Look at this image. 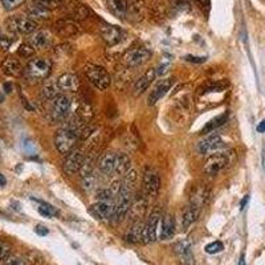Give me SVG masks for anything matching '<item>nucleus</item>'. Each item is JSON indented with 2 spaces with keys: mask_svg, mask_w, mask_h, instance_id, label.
<instances>
[{
  "mask_svg": "<svg viewBox=\"0 0 265 265\" xmlns=\"http://www.w3.org/2000/svg\"><path fill=\"white\" fill-rule=\"evenodd\" d=\"M51 70H52V61L45 57H36L27 64L24 74L32 83H39L48 79Z\"/></svg>",
  "mask_w": 265,
  "mask_h": 265,
  "instance_id": "obj_1",
  "label": "nucleus"
},
{
  "mask_svg": "<svg viewBox=\"0 0 265 265\" xmlns=\"http://www.w3.org/2000/svg\"><path fill=\"white\" fill-rule=\"evenodd\" d=\"M80 141V137L77 131L73 127L66 125V126L60 127L55 134V147L60 154L66 155L70 151H73L76 145Z\"/></svg>",
  "mask_w": 265,
  "mask_h": 265,
  "instance_id": "obj_2",
  "label": "nucleus"
},
{
  "mask_svg": "<svg viewBox=\"0 0 265 265\" xmlns=\"http://www.w3.org/2000/svg\"><path fill=\"white\" fill-rule=\"evenodd\" d=\"M84 73L87 76V79L100 90L108 89L112 84L110 74L108 73V70L105 69L104 66L96 65V64H88L84 69Z\"/></svg>",
  "mask_w": 265,
  "mask_h": 265,
  "instance_id": "obj_3",
  "label": "nucleus"
},
{
  "mask_svg": "<svg viewBox=\"0 0 265 265\" xmlns=\"http://www.w3.org/2000/svg\"><path fill=\"white\" fill-rule=\"evenodd\" d=\"M7 28L12 33H19V35H30L33 33L37 28V23L32 20L28 16H12L7 20Z\"/></svg>",
  "mask_w": 265,
  "mask_h": 265,
  "instance_id": "obj_4",
  "label": "nucleus"
},
{
  "mask_svg": "<svg viewBox=\"0 0 265 265\" xmlns=\"http://www.w3.org/2000/svg\"><path fill=\"white\" fill-rule=\"evenodd\" d=\"M151 52L145 47L138 48H131L122 56V64L127 68H137V66L144 65L146 61L150 60Z\"/></svg>",
  "mask_w": 265,
  "mask_h": 265,
  "instance_id": "obj_5",
  "label": "nucleus"
},
{
  "mask_svg": "<svg viewBox=\"0 0 265 265\" xmlns=\"http://www.w3.org/2000/svg\"><path fill=\"white\" fill-rule=\"evenodd\" d=\"M72 108V98L65 93H61L52 100V119L55 122L64 121L69 116Z\"/></svg>",
  "mask_w": 265,
  "mask_h": 265,
  "instance_id": "obj_6",
  "label": "nucleus"
},
{
  "mask_svg": "<svg viewBox=\"0 0 265 265\" xmlns=\"http://www.w3.org/2000/svg\"><path fill=\"white\" fill-rule=\"evenodd\" d=\"M133 199H131V190H127L125 187H121V191L116 198V208H114L113 220L121 222L123 217L126 216L130 208Z\"/></svg>",
  "mask_w": 265,
  "mask_h": 265,
  "instance_id": "obj_7",
  "label": "nucleus"
},
{
  "mask_svg": "<svg viewBox=\"0 0 265 265\" xmlns=\"http://www.w3.org/2000/svg\"><path fill=\"white\" fill-rule=\"evenodd\" d=\"M230 163V157L227 152H217V154H212L211 157L205 163V174L209 175V177H215L223 169H226L227 165Z\"/></svg>",
  "mask_w": 265,
  "mask_h": 265,
  "instance_id": "obj_8",
  "label": "nucleus"
},
{
  "mask_svg": "<svg viewBox=\"0 0 265 265\" xmlns=\"http://www.w3.org/2000/svg\"><path fill=\"white\" fill-rule=\"evenodd\" d=\"M84 162H85V155L81 150H73L66 155L64 165H62V170L64 173L68 175H73L76 173H79L81 167H83Z\"/></svg>",
  "mask_w": 265,
  "mask_h": 265,
  "instance_id": "obj_9",
  "label": "nucleus"
},
{
  "mask_svg": "<svg viewBox=\"0 0 265 265\" xmlns=\"http://www.w3.org/2000/svg\"><path fill=\"white\" fill-rule=\"evenodd\" d=\"M161 188V177L155 170L146 169L144 173V190L150 198H155Z\"/></svg>",
  "mask_w": 265,
  "mask_h": 265,
  "instance_id": "obj_10",
  "label": "nucleus"
},
{
  "mask_svg": "<svg viewBox=\"0 0 265 265\" xmlns=\"http://www.w3.org/2000/svg\"><path fill=\"white\" fill-rule=\"evenodd\" d=\"M175 255L178 257L180 265H195V257L192 253L191 243L188 240H182L175 244Z\"/></svg>",
  "mask_w": 265,
  "mask_h": 265,
  "instance_id": "obj_11",
  "label": "nucleus"
},
{
  "mask_svg": "<svg viewBox=\"0 0 265 265\" xmlns=\"http://www.w3.org/2000/svg\"><path fill=\"white\" fill-rule=\"evenodd\" d=\"M53 30L56 32L57 36L61 37H73L77 33H80V27L74 20L70 19H62L53 24Z\"/></svg>",
  "mask_w": 265,
  "mask_h": 265,
  "instance_id": "obj_12",
  "label": "nucleus"
},
{
  "mask_svg": "<svg viewBox=\"0 0 265 265\" xmlns=\"http://www.w3.org/2000/svg\"><path fill=\"white\" fill-rule=\"evenodd\" d=\"M60 91L64 93H76L80 89V80L74 73H64L56 80Z\"/></svg>",
  "mask_w": 265,
  "mask_h": 265,
  "instance_id": "obj_13",
  "label": "nucleus"
},
{
  "mask_svg": "<svg viewBox=\"0 0 265 265\" xmlns=\"http://www.w3.org/2000/svg\"><path fill=\"white\" fill-rule=\"evenodd\" d=\"M116 202L114 200H97V203L91 206L90 212H93L98 219H113Z\"/></svg>",
  "mask_w": 265,
  "mask_h": 265,
  "instance_id": "obj_14",
  "label": "nucleus"
},
{
  "mask_svg": "<svg viewBox=\"0 0 265 265\" xmlns=\"http://www.w3.org/2000/svg\"><path fill=\"white\" fill-rule=\"evenodd\" d=\"M81 186L87 192H90L96 186V174L89 159H85L83 167H81Z\"/></svg>",
  "mask_w": 265,
  "mask_h": 265,
  "instance_id": "obj_15",
  "label": "nucleus"
},
{
  "mask_svg": "<svg viewBox=\"0 0 265 265\" xmlns=\"http://www.w3.org/2000/svg\"><path fill=\"white\" fill-rule=\"evenodd\" d=\"M224 146V142L220 135L212 134L208 135L207 138H205L203 141H200L199 145H198V150H199L200 154H211V152H215L217 150Z\"/></svg>",
  "mask_w": 265,
  "mask_h": 265,
  "instance_id": "obj_16",
  "label": "nucleus"
},
{
  "mask_svg": "<svg viewBox=\"0 0 265 265\" xmlns=\"http://www.w3.org/2000/svg\"><path fill=\"white\" fill-rule=\"evenodd\" d=\"M157 77V69L154 68H150L145 72V74H142L134 84V88H133V94L135 97L141 96L145 90H147L148 87L151 85L152 81Z\"/></svg>",
  "mask_w": 265,
  "mask_h": 265,
  "instance_id": "obj_17",
  "label": "nucleus"
},
{
  "mask_svg": "<svg viewBox=\"0 0 265 265\" xmlns=\"http://www.w3.org/2000/svg\"><path fill=\"white\" fill-rule=\"evenodd\" d=\"M173 84H174V79H165L158 81L152 91L150 93V96H148V105L152 106V105L157 104L161 98H163L166 96V93L171 89Z\"/></svg>",
  "mask_w": 265,
  "mask_h": 265,
  "instance_id": "obj_18",
  "label": "nucleus"
},
{
  "mask_svg": "<svg viewBox=\"0 0 265 265\" xmlns=\"http://www.w3.org/2000/svg\"><path fill=\"white\" fill-rule=\"evenodd\" d=\"M28 43L36 49H48L53 44V37L48 30H36L35 33H32Z\"/></svg>",
  "mask_w": 265,
  "mask_h": 265,
  "instance_id": "obj_19",
  "label": "nucleus"
},
{
  "mask_svg": "<svg viewBox=\"0 0 265 265\" xmlns=\"http://www.w3.org/2000/svg\"><path fill=\"white\" fill-rule=\"evenodd\" d=\"M146 16V3L145 0H131L127 3L126 18L131 22H141Z\"/></svg>",
  "mask_w": 265,
  "mask_h": 265,
  "instance_id": "obj_20",
  "label": "nucleus"
},
{
  "mask_svg": "<svg viewBox=\"0 0 265 265\" xmlns=\"http://www.w3.org/2000/svg\"><path fill=\"white\" fill-rule=\"evenodd\" d=\"M101 36L108 45H117L123 37L122 30L112 24H104L101 27Z\"/></svg>",
  "mask_w": 265,
  "mask_h": 265,
  "instance_id": "obj_21",
  "label": "nucleus"
},
{
  "mask_svg": "<svg viewBox=\"0 0 265 265\" xmlns=\"http://www.w3.org/2000/svg\"><path fill=\"white\" fill-rule=\"evenodd\" d=\"M126 240L131 243H148L146 224L142 222L135 223L126 234Z\"/></svg>",
  "mask_w": 265,
  "mask_h": 265,
  "instance_id": "obj_22",
  "label": "nucleus"
},
{
  "mask_svg": "<svg viewBox=\"0 0 265 265\" xmlns=\"http://www.w3.org/2000/svg\"><path fill=\"white\" fill-rule=\"evenodd\" d=\"M0 68H1L3 74L7 76V77H18L19 74L23 72V66L20 64V61L12 56L4 59Z\"/></svg>",
  "mask_w": 265,
  "mask_h": 265,
  "instance_id": "obj_23",
  "label": "nucleus"
},
{
  "mask_svg": "<svg viewBox=\"0 0 265 265\" xmlns=\"http://www.w3.org/2000/svg\"><path fill=\"white\" fill-rule=\"evenodd\" d=\"M200 209H202V207L195 205V203H190V205L187 206L186 208H184V211H183V215H182L183 230H187L188 227L191 226V224H194V223L199 219Z\"/></svg>",
  "mask_w": 265,
  "mask_h": 265,
  "instance_id": "obj_24",
  "label": "nucleus"
},
{
  "mask_svg": "<svg viewBox=\"0 0 265 265\" xmlns=\"http://www.w3.org/2000/svg\"><path fill=\"white\" fill-rule=\"evenodd\" d=\"M161 217H162V215L159 209H154L151 215H150V217H148L147 224H146L148 243H152V241H155V240H157L158 227H159V223H161Z\"/></svg>",
  "mask_w": 265,
  "mask_h": 265,
  "instance_id": "obj_25",
  "label": "nucleus"
},
{
  "mask_svg": "<svg viewBox=\"0 0 265 265\" xmlns=\"http://www.w3.org/2000/svg\"><path fill=\"white\" fill-rule=\"evenodd\" d=\"M114 165H116V154L112 151L105 152L98 161V169L102 174L112 175L114 173Z\"/></svg>",
  "mask_w": 265,
  "mask_h": 265,
  "instance_id": "obj_26",
  "label": "nucleus"
},
{
  "mask_svg": "<svg viewBox=\"0 0 265 265\" xmlns=\"http://www.w3.org/2000/svg\"><path fill=\"white\" fill-rule=\"evenodd\" d=\"M129 0H108V8L118 19H125Z\"/></svg>",
  "mask_w": 265,
  "mask_h": 265,
  "instance_id": "obj_27",
  "label": "nucleus"
},
{
  "mask_svg": "<svg viewBox=\"0 0 265 265\" xmlns=\"http://www.w3.org/2000/svg\"><path fill=\"white\" fill-rule=\"evenodd\" d=\"M131 161L126 152H118L116 154V165H114V173L116 175H125L130 170Z\"/></svg>",
  "mask_w": 265,
  "mask_h": 265,
  "instance_id": "obj_28",
  "label": "nucleus"
},
{
  "mask_svg": "<svg viewBox=\"0 0 265 265\" xmlns=\"http://www.w3.org/2000/svg\"><path fill=\"white\" fill-rule=\"evenodd\" d=\"M175 234V220L171 213H166L163 216V222H162L161 228V239L162 240H170Z\"/></svg>",
  "mask_w": 265,
  "mask_h": 265,
  "instance_id": "obj_29",
  "label": "nucleus"
},
{
  "mask_svg": "<svg viewBox=\"0 0 265 265\" xmlns=\"http://www.w3.org/2000/svg\"><path fill=\"white\" fill-rule=\"evenodd\" d=\"M227 121H228V112L220 114V116H217V117H215L213 119H211V121H209L208 123H207V125L202 129V134H208V133H212V131L216 130L217 127L223 126Z\"/></svg>",
  "mask_w": 265,
  "mask_h": 265,
  "instance_id": "obj_30",
  "label": "nucleus"
},
{
  "mask_svg": "<svg viewBox=\"0 0 265 265\" xmlns=\"http://www.w3.org/2000/svg\"><path fill=\"white\" fill-rule=\"evenodd\" d=\"M27 12H28V18H30L32 20H47V19L51 16V12H49V9L44 8L41 5L33 4L30 5L29 8L27 9Z\"/></svg>",
  "mask_w": 265,
  "mask_h": 265,
  "instance_id": "obj_31",
  "label": "nucleus"
},
{
  "mask_svg": "<svg viewBox=\"0 0 265 265\" xmlns=\"http://www.w3.org/2000/svg\"><path fill=\"white\" fill-rule=\"evenodd\" d=\"M35 200V202H37L39 203V207H37V211H39L40 215H43V216L45 217H53L56 216L57 213H59V211H57L53 206L48 205V203H45V202H43V200H37V199H32Z\"/></svg>",
  "mask_w": 265,
  "mask_h": 265,
  "instance_id": "obj_32",
  "label": "nucleus"
},
{
  "mask_svg": "<svg viewBox=\"0 0 265 265\" xmlns=\"http://www.w3.org/2000/svg\"><path fill=\"white\" fill-rule=\"evenodd\" d=\"M60 94V89L57 87L56 81L55 83L47 84L45 87L43 88V96L47 98V100H53L55 97H57Z\"/></svg>",
  "mask_w": 265,
  "mask_h": 265,
  "instance_id": "obj_33",
  "label": "nucleus"
},
{
  "mask_svg": "<svg viewBox=\"0 0 265 265\" xmlns=\"http://www.w3.org/2000/svg\"><path fill=\"white\" fill-rule=\"evenodd\" d=\"M35 52H36L35 48H33V47H32L29 43L22 44V45H20L18 49L19 56L24 57V59H29V57H32L33 55H35Z\"/></svg>",
  "mask_w": 265,
  "mask_h": 265,
  "instance_id": "obj_34",
  "label": "nucleus"
},
{
  "mask_svg": "<svg viewBox=\"0 0 265 265\" xmlns=\"http://www.w3.org/2000/svg\"><path fill=\"white\" fill-rule=\"evenodd\" d=\"M33 3L37 5H41V7L47 9H55L57 7H60L62 0H33Z\"/></svg>",
  "mask_w": 265,
  "mask_h": 265,
  "instance_id": "obj_35",
  "label": "nucleus"
},
{
  "mask_svg": "<svg viewBox=\"0 0 265 265\" xmlns=\"http://www.w3.org/2000/svg\"><path fill=\"white\" fill-rule=\"evenodd\" d=\"M223 249H224V245L222 241H213V243L206 245L205 248L206 253H208V255H216V253L222 252Z\"/></svg>",
  "mask_w": 265,
  "mask_h": 265,
  "instance_id": "obj_36",
  "label": "nucleus"
},
{
  "mask_svg": "<svg viewBox=\"0 0 265 265\" xmlns=\"http://www.w3.org/2000/svg\"><path fill=\"white\" fill-rule=\"evenodd\" d=\"M15 39L12 36L7 35V33H0V51H7L11 48Z\"/></svg>",
  "mask_w": 265,
  "mask_h": 265,
  "instance_id": "obj_37",
  "label": "nucleus"
},
{
  "mask_svg": "<svg viewBox=\"0 0 265 265\" xmlns=\"http://www.w3.org/2000/svg\"><path fill=\"white\" fill-rule=\"evenodd\" d=\"M11 245L4 240H0V261H4L9 256Z\"/></svg>",
  "mask_w": 265,
  "mask_h": 265,
  "instance_id": "obj_38",
  "label": "nucleus"
},
{
  "mask_svg": "<svg viewBox=\"0 0 265 265\" xmlns=\"http://www.w3.org/2000/svg\"><path fill=\"white\" fill-rule=\"evenodd\" d=\"M26 0H1V3L4 5V8L7 11H12V9L18 8L24 3Z\"/></svg>",
  "mask_w": 265,
  "mask_h": 265,
  "instance_id": "obj_39",
  "label": "nucleus"
},
{
  "mask_svg": "<svg viewBox=\"0 0 265 265\" xmlns=\"http://www.w3.org/2000/svg\"><path fill=\"white\" fill-rule=\"evenodd\" d=\"M227 87H228L227 83H211L205 88V93L206 91H223Z\"/></svg>",
  "mask_w": 265,
  "mask_h": 265,
  "instance_id": "obj_40",
  "label": "nucleus"
},
{
  "mask_svg": "<svg viewBox=\"0 0 265 265\" xmlns=\"http://www.w3.org/2000/svg\"><path fill=\"white\" fill-rule=\"evenodd\" d=\"M4 261V265H27L26 259L20 256H8Z\"/></svg>",
  "mask_w": 265,
  "mask_h": 265,
  "instance_id": "obj_41",
  "label": "nucleus"
},
{
  "mask_svg": "<svg viewBox=\"0 0 265 265\" xmlns=\"http://www.w3.org/2000/svg\"><path fill=\"white\" fill-rule=\"evenodd\" d=\"M74 15V18H77V19H87L88 16H89V9L85 7V5H77V8H76V11L73 12Z\"/></svg>",
  "mask_w": 265,
  "mask_h": 265,
  "instance_id": "obj_42",
  "label": "nucleus"
},
{
  "mask_svg": "<svg viewBox=\"0 0 265 265\" xmlns=\"http://www.w3.org/2000/svg\"><path fill=\"white\" fill-rule=\"evenodd\" d=\"M184 60L188 61V62H194V64H202V62H205L207 60V57H196L188 55V56L184 57Z\"/></svg>",
  "mask_w": 265,
  "mask_h": 265,
  "instance_id": "obj_43",
  "label": "nucleus"
},
{
  "mask_svg": "<svg viewBox=\"0 0 265 265\" xmlns=\"http://www.w3.org/2000/svg\"><path fill=\"white\" fill-rule=\"evenodd\" d=\"M35 232L39 236H47L49 234L48 228H45L44 226H36L35 227Z\"/></svg>",
  "mask_w": 265,
  "mask_h": 265,
  "instance_id": "obj_44",
  "label": "nucleus"
},
{
  "mask_svg": "<svg viewBox=\"0 0 265 265\" xmlns=\"http://www.w3.org/2000/svg\"><path fill=\"white\" fill-rule=\"evenodd\" d=\"M200 5H202V8L208 9L209 8V0H196Z\"/></svg>",
  "mask_w": 265,
  "mask_h": 265,
  "instance_id": "obj_45",
  "label": "nucleus"
},
{
  "mask_svg": "<svg viewBox=\"0 0 265 265\" xmlns=\"http://www.w3.org/2000/svg\"><path fill=\"white\" fill-rule=\"evenodd\" d=\"M248 200H249V195H245L243 198V200L240 202V209H244L245 208V206H247Z\"/></svg>",
  "mask_w": 265,
  "mask_h": 265,
  "instance_id": "obj_46",
  "label": "nucleus"
},
{
  "mask_svg": "<svg viewBox=\"0 0 265 265\" xmlns=\"http://www.w3.org/2000/svg\"><path fill=\"white\" fill-rule=\"evenodd\" d=\"M257 131H259V133H265V119H263V121L259 123V126H257Z\"/></svg>",
  "mask_w": 265,
  "mask_h": 265,
  "instance_id": "obj_47",
  "label": "nucleus"
},
{
  "mask_svg": "<svg viewBox=\"0 0 265 265\" xmlns=\"http://www.w3.org/2000/svg\"><path fill=\"white\" fill-rule=\"evenodd\" d=\"M11 89H12V85H11V84H9V83H5L4 84V90H5V93H9V91H11Z\"/></svg>",
  "mask_w": 265,
  "mask_h": 265,
  "instance_id": "obj_48",
  "label": "nucleus"
},
{
  "mask_svg": "<svg viewBox=\"0 0 265 265\" xmlns=\"http://www.w3.org/2000/svg\"><path fill=\"white\" fill-rule=\"evenodd\" d=\"M5 183H7V180H5L4 175L0 173V186H5Z\"/></svg>",
  "mask_w": 265,
  "mask_h": 265,
  "instance_id": "obj_49",
  "label": "nucleus"
},
{
  "mask_svg": "<svg viewBox=\"0 0 265 265\" xmlns=\"http://www.w3.org/2000/svg\"><path fill=\"white\" fill-rule=\"evenodd\" d=\"M237 265H245V256H244V255H241V257H240L239 260V264Z\"/></svg>",
  "mask_w": 265,
  "mask_h": 265,
  "instance_id": "obj_50",
  "label": "nucleus"
}]
</instances>
